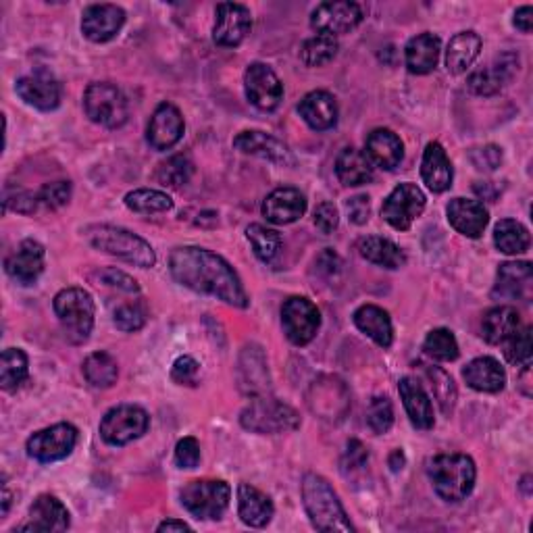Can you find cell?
I'll list each match as a JSON object with an SVG mask.
<instances>
[{
  "label": "cell",
  "mask_w": 533,
  "mask_h": 533,
  "mask_svg": "<svg viewBox=\"0 0 533 533\" xmlns=\"http://www.w3.org/2000/svg\"><path fill=\"white\" fill-rule=\"evenodd\" d=\"M169 271L175 282L182 284L184 288L219 298L238 309L248 307V294L234 267L207 248H175L169 257Z\"/></svg>",
  "instance_id": "6da1fadb"
},
{
  "label": "cell",
  "mask_w": 533,
  "mask_h": 533,
  "mask_svg": "<svg viewBox=\"0 0 533 533\" xmlns=\"http://www.w3.org/2000/svg\"><path fill=\"white\" fill-rule=\"evenodd\" d=\"M302 502L317 531H352L344 506L325 477L317 473L304 475Z\"/></svg>",
  "instance_id": "7a4b0ae2"
},
{
  "label": "cell",
  "mask_w": 533,
  "mask_h": 533,
  "mask_svg": "<svg viewBox=\"0 0 533 533\" xmlns=\"http://www.w3.org/2000/svg\"><path fill=\"white\" fill-rule=\"evenodd\" d=\"M427 475L442 500L461 502L475 488L477 469L467 454H438L427 463Z\"/></svg>",
  "instance_id": "3957f363"
},
{
  "label": "cell",
  "mask_w": 533,
  "mask_h": 533,
  "mask_svg": "<svg viewBox=\"0 0 533 533\" xmlns=\"http://www.w3.org/2000/svg\"><path fill=\"white\" fill-rule=\"evenodd\" d=\"M88 240L96 250H103L107 255L117 257L134 267L150 269L157 263V255L152 246L144 238L132 234L130 230H123V227L115 225L92 227L88 232Z\"/></svg>",
  "instance_id": "277c9868"
},
{
  "label": "cell",
  "mask_w": 533,
  "mask_h": 533,
  "mask_svg": "<svg viewBox=\"0 0 533 533\" xmlns=\"http://www.w3.org/2000/svg\"><path fill=\"white\" fill-rule=\"evenodd\" d=\"M55 313L71 344L88 342L94 329V300L84 288H65L55 296Z\"/></svg>",
  "instance_id": "5b68a950"
},
{
  "label": "cell",
  "mask_w": 533,
  "mask_h": 533,
  "mask_svg": "<svg viewBox=\"0 0 533 533\" xmlns=\"http://www.w3.org/2000/svg\"><path fill=\"white\" fill-rule=\"evenodd\" d=\"M240 423L244 429L255 431L263 436L288 434L300 427V417L290 404L279 402L277 398H255L242 411Z\"/></svg>",
  "instance_id": "8992f818"
},
{
  "label": "cell",
  "mask_w": 533,
  "mask_h": 533,
  "mask_svg": "<svg viewBox=\"0 0 533 533\" xmlns=\"http://www.w3.org/2000/svg\"><path fill=\"white\" fill-rule=\"evenodd\" d=\"M84 109L90 121L117 130L128 121V98L111 82H94L84 92Z\"/></svg>",
  "instance_id": "52a82bcc"
},
{
  "label": "cell",
  "mask_w": 533,
  "mask_h": 533,
  "mask_svg": "<svg viewBox=\"0 0 533 533\" xmlns=\"http://www.w3.org/2000/svg\"><path fill=\"white\" fill-rule=\"evenodd\" d=\"M184 509L196 519H221L232 500V488L221 479H196L180 494Z\"/></svg>",
  "instance_id": "ba28073f"
},
{
  "label": "cell",
  "mask_w": 533,
  "mask_h": 533,
  "mask_svg": "<svg viewBox=\"0 0 533 533\" xmlns=\"http://www.w3.org/2000/svg\"><path fill=\"white\" fill-rule=\"evenodd\" d=\"M150 427V417L134 404H121L111 409L100 421V438L109 446H125L142 438Z\"/></svg>",
  "instance_id": "9c48e42d"
},
{
  "label": "cell",
  "mask_w": 533,
  "mask_h": 533,
  "mask_svg": "<svg viewBox=\"0 0 533 533\" xmlns=\"http://www.w3.org/2000/svg\"><path fill=\"white\" fill-rule=\"evenodd\" d=\"M282 325L294 346H307L319 332L321 313L309 298L292 296L282 307Z\"/></svg>",
  "instance_id": "30bf717a"
},
{
  "label": "cell",
  "mask_w": 533,
  "mask_h": 533,
  "mask_svg": "<svg viewBox=\"0 0 533 533\" xmlns=\"http://www.w3.org/2000/svg\"><path fill=\"white\" fill-rule=\"evenodd\" d=\"M75 444H78V429L71 423H57L36 431L28 440V454L38 463H57L67 459Z\"/></svg>",
  "instance_id": "8fae6325"
},
{
  "label": "cell",
  "mask_w": 533,
  "mask_h": 533,
  "mask_svg": "<svg viewBox=\"0 0 533 533\" xmlns=\"http://www.w3.org/2000/svg\"><path fill=\"white\" fill-rule=\"evenodd\" d=\"M427 198L415 184L396 186L382 205V217L398 232L411 230V225L425 211Z\"/></svg>",
  "instance_id": "7c38bea8"
},
{
  "label": "cell",
  "mask_w": 533,
  "mask_h": 533,
  "mask_svg": "<svg viewBox=\"0 0 533 533\" xmlns=\"http://www.w3.org/2000/svg\"><path fill=\"white\" fill-rule=\"evenodd\" d=\"M244 90L250 105L261 111H275L284 98V86L265 63H252L244 73Z\"/></svg>",
  "instance_id": "4fadbf2b"
},
{
  "label": "cell",
  "mask_w": 533,
  "mask_h": 533,
  "mask_svg": "<svg viewBox=\"0 0 533 533\" xmlns=\"http://www.w3.org/2000/svg\"><path fill=\"white\" fill-rule=\"evenodd\" d=\"M363 17V7L350 3V0H344V3H321L311 15V28L317 34L340 36L359 28Z\"/></svg>",
  "instance_id": "5bb4252c"
},
{
  "label": "cell",
  "mask_w": 533,
  "mask_h": 533,
  "mask_svg": "<svg viewBox=\"0 0 533 533\" xmlns=\"http://www.w3.org/2000/svg\"><path fill=\"white\" fill-rule=\"evenodd\" d=\"M252 30L250 9L238 3H221L215 11L213 40L223 48L240 46Z\"/></svg>",
  "instance_id": "9a60e30c"
},
{
  "label": "cell",
  "mask_w": 533,
  "mask_h": 533,
  "mask_svg": "<svg viewBox=\"0 0 533 533\" xmlns=\"http://www.w3.org/2000/svg\"><path fill=\"white\" fill-rule=\"evenodd\" d=\"M15 90L25 105L38 111H55L61 105V84L53 73L44 69L17 80Z\"/></svg>",
  "instance_id": "2e32d148"
},
{
  "label": "cell",
  "mask_w": 533,
  "mask_h": 533,
  "mask_svg": "<svg viewBox=\"0 0 533 533\" xmlns=\"http://www.w3.org/2000/svg\"><path fill=\"white\" fill-rule=\"evenodd\" d=\"M184 130L186 123L180 109L171 103H163L150 117L146 140L155 150H169L182 140Z\"/></svg>",
  "instance_id": "e0dca14e"
},
{
  "label": "cell",
  "mask_w": 533,
  "mask_h": 533,
  "mask_svg": "<svg viewBox=\"0 0 533 533\" xmlns=\"http://www.w3.org/2000/svg\"><path fill=\"white\" fill-rule=\"evenodd\" d=\"M44 246L36 240H23L5 261V271L21 286H32L44 271Z\"/></svg>",
  "instance_id": "ac0fdd59"
},
{
  "label": "cell",
  "mask_w": 533,
  "mask_h": 533,
  "mask_svg": "<svg viewBox=\"0 0 533 533\" xmlns=\"http://www.w3.org/2000/svg\"><path fill=\"white\" fill-rule=\"evenodd\" d=\"M125 25V11L117 5H90L82 15V34L96 44L113 40Z\"/></svg>",
  "instance_id": "d6986e66"
},
{
  "label": "cell",
  "mask_w": 533,
  "mask_h": 533,
  "mask_svg": "<svg viewBox=\"0 0 533 533\" xmlns=\"http://www.w3.org/2000/svg\"><path fill=\"white\" fill-rule=\"evenodd\" d=\"M69 529V511L67 506L50 494H42L30 506L28 521H25L19 531L32 533H50V531H67Z\"/></svg>",
  "instance_id": "ffe728a7"
},
{
  "label": "cell",
  "mask_w": 533,
  "mask_h": 533,
  "mask_svg": "<svg viewBox=\"0 0 533 533\" xmlns=\"http://www.w3.org/2000/svg\"><path fill=\"white\" fill-rule=\"evenodd\" d=\"M450 225L467 238H479L490 223V213L484 202L469 198H452L446 207Z\"/></svg>",
  "instance_id": "44dd1931"
},
{
  "label": "cell",
  "mask_w": 533,
  "mask_h": 533,
  "mask_svg": "<svg viewBox=\"0 0 533 533\" xmlns=\"http://www.w3.org/2000/svg\"><path fill=\"white\" fill-rule=\"evenodd\" d=\"M517 67H519V59L511 53H506L498 57L494 63H490L488 67L471 73L467 86L477 96H494L513 80Z\"/></svg>",
  "instance_id": "7402d4cb"
},
{
  "label": "cell",
  "mask_w": 533,
  "mask_h": 533,
  "mask_svg": "<svg viewBox=\"0 0 533 533\" xmlns=\"http://www.w3.org/2000/svg\"><path fill=\"white\" fill-rule=\"evenodd\" d=\"M298 113L311 130L327 132L338 123V100L325 90H315L300 100Z\"/></svg>",
  "instance_id": "603a6c76"
},
{
  "label": "cell",
  "mask_w": 533,
  "mask_h": 533,
  "mask_svg": "<svg viewBox=\"0 0 533 533\" xmlns=\"http://www.w3.org/2000/svg\"><path fill=\"white\" fill-rule=\"evenodd\" d=\"M398 392L402 398V404L409 415L411 423L417 429H431L436 425L434 417V404L429 400V394L421 386L419 379L415 377H402L398 382Z\"/></svg>",
  "instance_id": "cb8c5ba5"
},
{
  "label": "cell",
  "mask_w": 533,
  "mask_h": 533,
  "mask_svg": "<svg viewBox=\"0 0 533 533\" xmlns=\"http://www.w3.org/2000/svg\"><path fill=\"white\" fill-rule=\"evenodd\" d=\"M307 213V198L296 188H277L263 202V215L275 225H288Z\"/></svg>",
  "instance_id": "d4e9b609"
},
{
  "label": "cell",
  "mask_w": 533,
  "mask_h": 533,
  "mask_svg": "<svg viewBox=\"0 0 533 533\" xmlns=\"http://www.w3.org/2000/svg\"><path fill=\"white\" fill-rule=\"evenodd\" d=\"M234 146L240 152H244V155L261 157V159H267V161L277 163V165H290L294 161L288 146L267 132H259V130L242 132L234 138Z\"/></svg>",
  "instance_id": "484cf974"
},
{
  "label": "cell",
  "mask_w": 533,
  "mask_h": 533,
  "mask_svg": "<svg viewBox=\"0 0 533 533\" xmlns=\"http://www.w3.org/2000/svg\"><path fill=\"white\" fill-rule=\"evenodd\" d=\"M421 177L425 186L436 192L442 194L452 186V163L446 155V150L442 148L440 142H429L425 152H423V163H421Z\"/></svg>",
  "instance_id": "4316f807"
},
{
  "label": "cell",
  "mask_w": 533,
  "mask_h": 533,
  "mask_svg": "<svg viewBox=\"0 0 533 533\" xmlns=\"http://www.w3.org/2000/svg\"><path fill=\"white\" fill-rule=\"evenodd\" d=\"M365 155L371 161V165L382 169H396L404 157V144L402 140L386 128L373 130L365 144Z\"/></svg>",
  "instance_id": "83f0119b"
},
{
  "label": "cell",
  "mask_w": 533,
  "mask_h": 533,
  "mask_svg": "<svg viewBox=\"0 0 533 533\" xmlns=\"http://www.w3.org/2000/svg\"><path fill=\"white\" fill-rule=\"evenodd\" d=\"M440 50H442V42L436 34L425 32V34L411 38L409 44H406V48H404L406 69L415 75L431 73L438 67Z\"/></svg>",
  "instance_id": "f1b7e54d"
},
{
  "label": "cell",
  "mask_w": 533,
  "mask_h": 533,
  "mask_svg": "<svg viewBox=\"0 0 533 533\" xmlns=\"http://www.w3.org/2000/svg\"><path fill=\"white\" fill-rule=\"evenodd\" d=\"M533 286L531 263H504L498 269L494 294L511 300H529Z\"/></svg>",
  "instance_id": "f546056e"
},
{
  "label": "cell",
  "mask_w": 533,
  "mask_h": 533,
  "mask_svg": "<svg viewBox=\"0 0 533 533\" xmlns=\"http://www.w3.org/2000/svg\"><path fill=\"white\" fill-rule=\"evenodd\" d=\"M275 506L271 498L259 488L240 484L238 488V515L248 527H265L273 519Z\"/></svg>",
  "instance_id": "4dcf8cb0"
},
{
  "label": "cell",
  "mask_w": 533,
  "mask_h": 533,
  "mask_svg": "<svg viewBox=\"0 0 533 533\" xmlns=\"http://www.w3.org/2000/svg\"><path fill=\"white\" fill-rule=\"evenodd\" d=\"M465 382L475 392L498 394L506 386V373L494 357H479L463 369Z\"/></svg>",
  "instance_id": "1f68e13d"
},
{
  "label": "cell",
  "mask_w": 533,
  "mask_h": 533,
  "mask_svg": "<svg viewBox=\"0 0 533 533\" xmlns=\"http://www.w3.org/2000/svg\"><path fill=\"white\" fill-rule=\"evenodd\" d=\"M354 325H357L361 332L371 338L377 346L390 348L394 342V327L388 311L382 307H375V304H363L357 311H354Z\"/></svg>",
  "instance_id": "d6a6232c"
},
{
  "label": "cell",
  "mask_w": 533,
  "mask_h": 533,
  "mask_svg": "<svg viewBox=\"0 0 533 533\" xmlns=\"http://www.w3.org/2000/svg\"><path fill=\"white\" fill-rule=\"evenodd\" d=\"M521 329V317L515 307H494L484 315L481 321V332L488 344L500 346L509 338H513Z\"/></svg>",
  "instance_id": "836d02e7"
},
{
  "label": "cell",
  "mask_w": 533,
  "mask_h": 533,
  "mask_svg": "<svg viewBox=\"0 0 533 533\" xmlns=\"http://www.w3.org/2000/svg\"><path fill=\"white\" fill-rule=\"evenodd\" d=\"M336 175H338V180L348 188L365 186L373 180V165L367 159L365 152L350 146V148H344L338 155Z\"/></svg>",
  "instance_id": "e575fe53"
},
{
  "label": "cell",
  "mask_w": 533,
  "mask_h": 533,
  "mask_svg": "<svg viewBox=\"0 0 533 533\" xmlns=\"http://www.w3.org/2000/svg\"><path fill=\"white\" fill-rule=\"evenodd\" d=\"M481 38L475 32H461L456 34L450 42H448V50H446V67L450 73L454 75H461L465 73L475 59L481 53Z\"/></svg>",
  "instance_id": "d590c367"
},
{
  "label": "cell",
  "mask_w": 533,
  "mask_h": 533,
  "mask_svg": "<svg viewBox=\"0 0 533 533\" xmlns=\"http://www.w3.org/2000/svg\"><path fill=\"white\" fill-rule=\"evenodd\" d=\"M361 257L373 265L386 267V269H400L406 263V255L388 238L369 236L359 242Z\"/></svg>",
  "instance_id": "8d00e7d4"
},
{
  "label": "cell",
  "mask_w": 533,
  "mask_h": 533,
  "mask_svg": "<svg viewBox=\"0 0 533 533\" xmlns=\"http://www.w3.org/2000/svg\"><path fill=\"white\" fill-rule=\"evenodd\" d=\"M529 230L515 221V219H502L498 221L496 230H494V244L504 255H521L529 248Z\"/></svg>",
  "instance_id": "74e56055"
},
{
  "label": "cell",
  "mask_w": 533,
  "mask_h": 533,
  "mask_svg": "<svg viewBox=\"0 0 533 533\" xmlns=\"http://www.w3.org/2000/svg\"><path fill=\"white\" fill-rule=\"evenodd\" d=\"M30 373L28 354L21 348H7L0 357V386L7 392L17 390Z\"/></svg>",
  "instance_id": "f35d334b"
},
{
  "label": "cell",
  "mask_w": 533,
  "mask_h": 533,
  "mask_svg": "<svg viewBox=\"0 0 533 533\" xmlns=\"http://www.w3.org/2000/svg\"><path fill=\"white\" fill-rule=\"evenodd\" d=\"M84 377L88 379V384L92 388L107 390L115 386L117 377H119L117 361L111 357L109 352H94L84 361Z\"/></svg>",
  "instance_id": "ab89813d"
},
{
  "label": "cell",
  "mask_w": 533,
  "mask_h": 533,
  "mask_svg": "<svg viewBox=\"0 0 533 533\" xmlns=\"http://www.w3.org/2000/svg\"><path fill=\"white\" fill-rule=\"evenodd\" d=\"M338 38L327 36V34H317L309 38L300 48V59L304 65L309 67H321L327 65L329 61H334L338 55Z\"/></svg>",
  "instance_id": "60d3db41"
},
{
  "label": "cell",
  "mask_w": 533,
  "mask_h": 533,
  "mask_svg": "<svg viewBox=\"0 0 533 533\" xmlns=\"http://www.w3.org/2000/svg\"><path fill=\"white\" fill-rule=\"evenodd\" d=\"M125 207L134 213L142 215H155V213H167L173 209V200L161 192V190H134L128 196H125Z\"/></svg>",
  "instance_id": "b9f144b4"
},
{
  "label": "cell",
  "mask_w": 533,
  "mask_h": 533,
  "mask_svg": "<svg viewBox=\"0 0 533 533\" xmlns=\"http://www.w3.org/2000/svg\"><path fill=\"white\" fill-rule=\"evenodd\" d=\"M246 238L252 244L257 259H261L263 263H271L279 255V250H282V236L275 230H267V227L259 223L248 225Z\"/></svg>",
  "instance_id": "7bdbcfd3"
},
{
  "label": "cell",
  "mask_w": 533,
  "mask_h": 533,
  "mask_svg": "<svg viewBox=\"0 0 533 533\" xmlns=\"http://www.w3.org/2000/svg\"><path fill=\"white\" fill-rule=\"evenodd\" d=\"M423 350L427 352V357L442 361V363H450L459 359V342H456L454 334L450 329L438 327L434 332H429L425 342H423Z\"/></svg>",
  "instance_id": "ee69618b"
},
{
  "label": "cell",
  "mask_w": 533,
  "mask_h": 533,
  "mask_svg": "<svg viewBox=\"0 0 533 533\" xmlns=\"http://www.w3.org/2000/svg\"><path fill=\"white\" fill-rule=\"evenodd\" d=\"M194 175V163L188 155H175L159 165L157 180L169 188H182L186 186Z\"/></svg>",
  "instance_id": "f6af8a7d"
},
{
  "label": "cell",
  "mask_w": 533,
  "mask_h": 533,
  "mask_svg": "<svg viewBox=\"0 0 533 533\" xmlns=\"http://www.w3.org/2000/svg\"><path fill=\"white\" fill-rule=\"evenodd\" d=\"M425 377L429 379V388H431V394L436 396V400L440 402L442 406V411L446 415L452 413L454 409V402H456V386L452 382V377L438 369V367H429V365H421Z\"/></svg>",
  "instance_id": "bcb514c9"
},
{
  "label": "cell",
  "mask_w": 533,
  "mask_h": 533,
  "mask_svg": "<svg viewBox=\"0 0 533 533\" xmlns=\"http://www.w3.org/2000/svg\"><path fill=\"white\" fill-rule=\"evenodd\" d=\"M504 357L511 365L527 369L531 365V327H523L519 332L506 340L504 344Z\"/></svg>",
  "instance_id": "7dc6e473"
},
{
  "label": "cell",
  "mask_w": 533,
  "mask_h": 533,
  "mask_svg": "<svg viewBox=\"0 0 533 533\" xmlns=\"http://www.w3.org/2000/svg\"><path fill=\"white\" fill-rule=\"evenodd\" d=\"M367 425L371 427V431L377 436L388 434V431L392 429V425H394V409H392V402L386 396H375L369 402Z\"/></svg>",
  "instance_id": "c3c4849f"
},
{
  "label": "cell",
  "mask_w": 533,
  "mask_h": 533,
  "mask_svg": "<svg viewBox=\"0 0 533 533\" xmlns=\"http://www.w3.org/2000/svg\"><path fill=\"white\" fill-rule=\"evenodd\" d=\"M38 207L44 211H57L61 207H65L67 202L71 200V182L67 180H59L53 184H44L38 192Z\"/></svg>",
  "instance_id": "681fc988"
},
{
  "label": "cell",
  "mask_w": 533,
  "mask_h": 533,
  "mask_svg": "<svg viewBox=\"0 0 533 533\" xmlns=\"http://www.w3.org/2000/svg\"><path fill=\"white\" fill-rule=\"evenodd\" d=\"M117 329L121 332H138V329L144 327L146 323V311L140 304H121V307L115 311L113 317Z\"/></svg>",
  "instance_id": "f907efd6"
},
{
  "label": "cell",
  "mask_w": 533,
  "mask_h": 533,
  "mask_svg": "<svg viewBox=\"0 0 533 533\" xmlns=\"http://www.w3.org/2000/svg\"><path fill=\"white\" fill-rule=\"evenodd\" d=\"M200 365L192 357H180L171 367V379L180 386H196Z\"/></svg>",
  "instance_id": "816d5d0a"
},
{
  "label": "cell",
  "mask_w": 533,
  "mask_h": 533,
  "mask_svg": "<svg viewBox=\"0 0 533 533\" xmlns=\"http://www.w3.org/2000/svg\"><path fill=\"white\" fill-rule=\"evenodd\" d=\"M471 163L479 171H496L500 167V163H502V148L496 146V144L475 148L471 152Z\"/></svg>",
  "instance_id": "f5cc1de1"
},
{
  "label": "cell",
  "mask_w": 533,
  "mask_h": 533,
  "mask_svg": "<svg viewBox=\"0 0 533 533\" xmlns=\"http://www.w3.org/2000/svg\"><path fill=\"white\" fill-rule=\"evenodd\" d=\"M175 463L182 469H194L200 463V444L196 438H184L175 446Z\"/></svg>",
  "instance_id": "db71d44e"
},
{
  "label": "cell",
  "mask_w": 533,
  "mask_h": 533,
  "mask_svg": "<svg viewBox=\"0 0 533 533\" xmlns=\"http://www.w3.org/2000/svg\"><path fill=\"white\" fill-rule=\"evenodd\" d=\"M367 461H369L367 448L359 440H350L346 444V452H344V459H342V471L344 473L359 471L367 465Z\"/></svg>",
  "instance_id": "11a10c76"
},
{
  "label": "cell",
  "mask_w": 533,
  "mask_h": 533,
  "mask_svg": "<svg viewBox=\"0 0 533 533\" xmlns=\"http://www.w3.org/2000/svg\"><path fill=\"white\" fill-rule=\"evenodd\" d=\"M100 279H103L107 286H111V288H115L119 292H128V294H138L140 292V286H138L136 279L130 277L128 273L115 269V267L100 273Z\"/></svg>",
  "instance_id": "9f6ffc18"
},
{
  "label": "cell",
  "mask_w": 533,
  "mask_h": 533,
  "mask_svg": "<svg viewBox=\"0 0 533 533\" xmlns=\"http://www.w3.org/2000/svg\"><path fill=\"white\" fill-rule=\"evenodd\" d=\"M315 225L319 227L321 234H332L340 225V213L332 205V202H323L315 211Z\"/></svg>",
  "instance_id": "6f0895ef"
},
{
  "label": "cell",
  "mask_w": 533,
  "mask_h": 533,
  "mask_svg": "<svg viewBox=\"0 0 533 533\" xmlns=\"http://www.w3.org/2000/svg\"><path fill=\"white\" fill-rule=\"evenodd\" d=\"M346 213H348V219L354 223V225H365L369 221V215H371V205H369V196H352L348 202H346Z\"/></svg>",
  "instance_id": "680465c9"
},
{
  "label": "cell",
  "mask_w": 533,
  "mask_h": 533,
  "mask_svg": "<svg viewBox=\"0 0 533 533\" xmlns=\"http://www.w3.org/2000/svg\"><path fill=\"white\" fill-rule=\"evenodd\" d=\"M515 28L521 30L523 34H529L531 32V25H533V9L527 5V7H521L517 13H515Z\"/></svg>",
  "instance_id": "91938a15"
},
{
  "label": "cell",
  "mask_w": 533,
  "mask_h": 533,
  "mask_svg": "<svg viewBox=\"0 0 533 533\" xmlns=\"http://www.w3.org/2000/svg\"><path fill=\"white\" fill-rule=\"evenodd\" d=\"M404 463H406V459H404V452H402L400 448H396V450L390 454V459H388V465H390V469H392L394 473H398V471H402V469H404Z\"/></svg>",
  "instance_id": "94428289"
},
{
  "label": "cell",
  "mask_w": 533,
  "mask_h": 533,
  "mask_svg": "<svg viewBox=\"0 0 533 533\" xmlns=\"http://www.w3.org/2000/svg\"><path fill=\"white\" fill-rule=\"evenodd\" d=\"M192 527L184 521H177V519H167L159 525V531H190Z\"/></svg>",
  "instance_id": "6125c7cd"
},
{
  "label": "cell",
  "mask_w": 533,
  "mask_h": 533,
  "mask_svg": "<svg viewBox=\"0 0 533 533\" xmlns=\"http://www.w3.org/2000/svg\"><path fill=\"white\" fill-rule=\"evenodd\" d=\"M9 504H11V494H9V490L5 488V492H3V515L9 513Z\"/></svg>",
  "instance_id": "be15d7a7"
}]
</instances>
